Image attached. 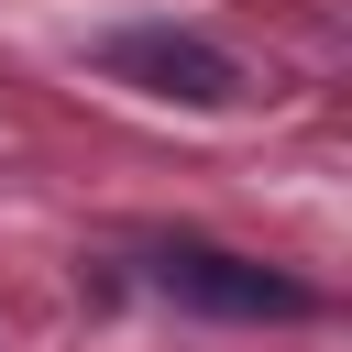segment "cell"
I'll return each mask as SVG.
<instances>
[{"label":"cell","instance_id":"7a4b0ae2","mask_svg":"<svg viewBox=\"0 0 352 352\" xmlns=\"http://www.w3.org/2000/svg\"><path fill=\"white\" fill-rule=\"evenodd\" d=\"M99 66H110L121 88H143V99H187V110H231V99H242V66H231L209 33H176V22H132V33H110Z\"/></svg>","mask_w":352,"mask_h":352},{"label":"cell","instance_id":"6da1fadb","mask_svg":"<svg viewBox=\"0 0 352 352\" xmlns=\"http://www.w3.org/2000/svg\"><path fill=\"white\" fill-rule=\"evenodd\" d=\"M143 264H154V286H165L176 308H209V319H308V286L275 275V264H253V253H220V242H154Z\"/></svg>","mask_w":352,"mask_h":352}]
</instances>
